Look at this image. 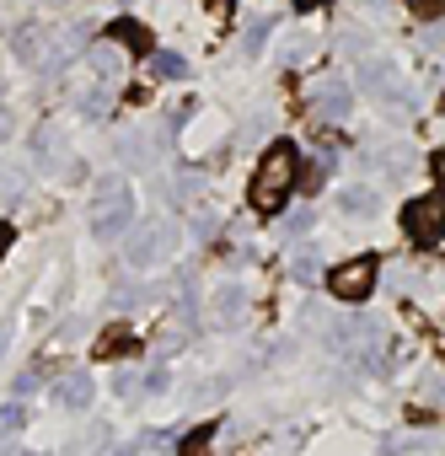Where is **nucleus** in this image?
Wrapping results in <instances>:
<instances>
[{"instance_id":"f257e3e1","label":"nucleus","mask_w":445,"mask_h":456,"mask_svg":"<svg viewBox=\"0 0 445 456\" xmlns=\"http://www.w3.org/2000/svg\"><path fill=\"white\" fill-rule=\"evenodd\" d=\"M295 177H301V151H295L290 140H274V145L263 151L258 172H253V188H247L253 209H258V215H279L285 199H290V188H295Z\"/></svg>"},{"instance_id":"f03ea898","label":"nucleus","mask_w":445,"mask_h":456,"mask_svg":"<svg viewBox=\"0 0 445 456\" xmlns=\"http://www.w3.org/2000/svg\"><path fill=\"white\" fill-rule=\"evenodd\" d=\"M402 232H408V242H418V248L440 242V232H445V193H418V199H408Z\"/></svg>"},{"instance_id":"7ed1b4c3","label":"nucleus","mask_w":445,"mask_h":456,"mask_svg":"<svg viewBox=\"0 0 445 456\" xmlns=\"http://www.w3.org/2000/svg\"><path fill=\"white\" fill-rule=\"evenodd\" d=\"M376 274H381V264L365 253V258H349V264H338V269L328 274V290H333L338 301H365V296L376 290Z\"/></svg>"},{"instance_id":"20e7f679","label":"nucleus","mask_w":445,"mask_h":456,"mask_svg":"<svg viewBox=\"0 0 445 456\" xmlns=\"http://www.w3.org/2000/svg\"><path fill=\"white\" fill-rule=\"evenodd\" d=\"M312 108H317V118H344V113L354 108V92H349V81H338V76L317 81V92H312Z\"/></svg>"},{"instance_id":"39448f33","label":"nucleus","mask_w":445,"mask_h":456,"mask_svg":"<svg viewBox=\"0 0 445 456\" xmlns=\"http://www.w3.org/2000/svg\"><path fill=\"white\" fill-rule=\"evenodd\" d=\"M102 199H108V204L97 209V220H92V225H97V237H118L124 225H129V209H134V204H129V193H124L118 183H113V193L102 188Z\"/></svg>"},{"instance_id":"423d86ee","label":"nucleus","mask_w":445,"mask_h":456,"mask_svg":"<svg viewBox=\"0 0 445 456\" xmlns=\"http://www.w3.org/2000/svg\"><path fill=\"white\" fill-rule=\"evenodd\" d=\"M92 397H97V381H92L86 370H70L65 381H54V403H60V408H70V413L92 408Z\"/></svg>"},{"instance_id":"0eeeda50","label":"nucleus","mask_w":445,"mask_h":456,"mask_svg":"<svg viewBox=\"0 0 445 456\" xmlns=\"http://www.w3.org/2000/svg\"><path fill=\"white\" fill-rule=\"evenodd\" d=\"M134 349H140V338H134V328H124V322H113V328L97 333V360H129Z\"/></svg>"},{"instance_id":"6e6552de","label":"nucleus","mask_w":445,"mask_h":456,"mask_svg":"<svg viewBox=\"0 0 445 456\" xmlns=\"http://www.w3.org/2000/svg\"><path fill=\"white\" fill-rule=\"evenodd\" d=\"M108 38H113V44H124L129 54H150V28H145V22H134V17H118V22L108 28Z\"/></svg>"},{"instance_id":"1a4fd4ad","label":"nucleus","mask_w":445,"mask_h":456,"mask_svg":"<svg viewBox=\"0 0 445 456\" xmlns=\"http://www.w3.org/2000/svg\"><path fill=\"white\" fill-rule=\"evenodd\" d=\"M145 70H150L156 81H182V76H188L182 54H166V49H150V54H145Z\"/></svg>"},{"instance_id":"9d476101","label":"nucleus","mask_w":445,"mask_h":456,"mask_svg":"<svg viewBox=\"0 0 445 456\" xmlns=\"http://www.w3.org/2000/svg\"><path fill=\"white\" fill-rule=\"evenodd\" d=\"M156 237H161L156 225H140V232H134V242H129V264H134V269L156 258Z\"/></svg>"},{"instance_id":"9b49d317","label":"nucleus","mask_w":445,"mask_h":456,"mask_svg":"<svg viewBox=\"0 0 445 456\" xmlns=\"http://www.w3.org/2000/svg\"><path fill=\"white\" fill-rule=\"evenodd\" d=\"M209 445H214V424H198L193 435L177 440V456H209Z\"/></svg>"},{"instance_id":"f8f14e48","label":"nucleus","mask_w":445,"mask_h":456,"mask_svg":"<svg viewBox=\"0 0 445 456\" xmlns=\"http://www.w3.org/2000/svg\"><path fill=\"white\" fill-rule=\"evenodd\" d=\"M344 209H349V215H360V209L370 215V209H376V193H370V188H349V193H344Z\"/></svg>"},{"instance_id":"ddd939ff","label":"nucleus","mask_w":445,"mask_h":456,"mask_svg":"<svg viewBox=\"0 0 445 456\" xmlns=\"http://www.w3.org/2000/svg\"><path fill=\"white\" fill-rule=\"evenodd\" d=\"M413 17H445V0H408Z\"/></svg>"},{"instance_id":"4468645a","label":"nucleus","mask_w":445,"mask_h":456,"mask_svg":"<svg viewBox=\"0 0 445 456\" xmlns=\"http://www.w3.org/2000/svg\"><path fill=\"white\" fill-rule=\"evenodd\" d=\"M263 38H269V22H253V28H247V38H242V49H247V54H258V49H263Z\"/></svg>"},{"instance_id":"2eb2a0df","label":"nucleus","mask_w":445,"mask_h":456,"mask_svg":"<svg viewBox=\"0 0 445 456\" xmlns=\"http://www.w3.org/2000/svg\"><path fill=\"white\" fill-rule=\"evenodd\" d=\"M295 274L312 280V274H317V253H301V258H295Z\"/></svg>"},{"instance_id":"dca6fc26","label":"nucleus","mask_w":445,"mask_h":456,"mask_svg":"<svg viewBox=\"0 0 445 456\" xmlns=\"http://www.w3.org/2000/svg\"><path fill=\"white\" fill-rule=\"evenodd\" d=\"M204 6H209V17H220V22L231 17V0H204Z\"/></svg>"},{"instance_id":"f3484780","label":"nucleus","mask_w":445,"mask_h":456,"mask_svg":"<svg viewBox=\"0 0 445 456\" xmlns=\"http://www.w3.org/2000/svg\"><path fill=\"white\" fill-rule=\"evenodd\" d=\"M429 167H434V177H440V188H445V145H440V151L429 156Z\"/></svg>"},{"instance_id":"a211bd4d","label":"nucleus","mask_w":445,"mask_h":456,"mask_svg":"<svg viewBox=\"0 0 445 456\" xmlns=\"http://www.w3.org/2000/svg\"><path fill=\"white\" fill-rule=\"evenodd\" d=\"M12 237H17V232H12V225H6V220H0V258H6V253H12Z\"/></svg>"},{"instance_id":"6ab92c4d","label":"nucleus","mask_w":445,"mask_h":456,"mask_svg":"<svg viewBox=\"0 0 445 456\" xmlns=\"http://www.w3.org/2000/svg\"><path fill=\"white\" fill-rule=\"evenodd\" d=\"M290 6H295V12H317V6H322V0H290Z\"/></svg>"},{"instance_id":"aec40b11","label":"nucleus","mask_w":445,"mask_h":456,"mask_svg":"<svg viewBox=\"0 0 445 456\" xmlns=\"http://www.w3.org/2000/svg\"><path fill=\"white\" fill-rule=\"evenodd\" d=\"M0 349H6V333H0Z\"/></svg>"}]
</instances>
